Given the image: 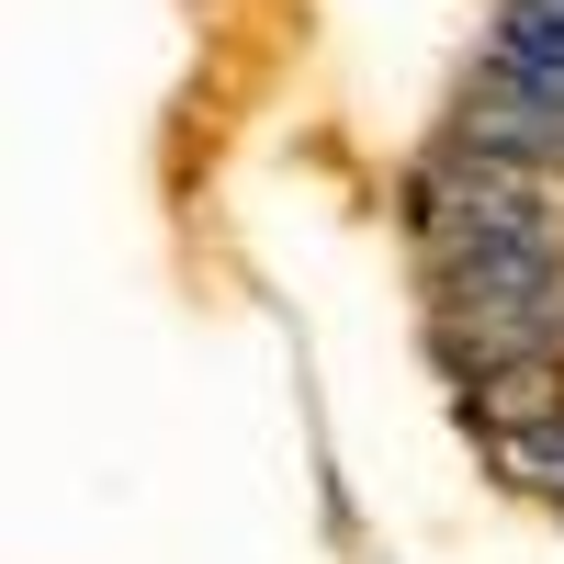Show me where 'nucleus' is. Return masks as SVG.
I'll use <instances>...</instances> for the list:
<instances>
[{"label":"nucleus","instance_id":"nucleus-1","mask_svg":"<svg viewBox=\"0 0 564 564\" xmlns=\"http://www.w3.org/2000/svg\"><path fill=\"white\" fill-rule=\"evenodd\" d=\"M486 68L531 79V90H564V0H508V12H497V45H486Z\"/></svg>","mask_w":564,"mask_h":564}]
</instances>
